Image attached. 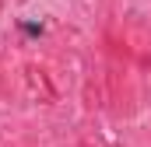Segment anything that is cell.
Listing matches in <instances>:
<instances>
[{
    "label": "cell",
    "instance_id": "obj_1",
    "mask_svg": "<svg viewBox=\"0 0 151 147\" xmlns=\"http://www.w3.org/2000/svg\"><path fill=\"white\" fill-rule=\"evenodd\" d=\"M21 32H25V35H42V25H32V21H21Z\"/></svg>",
    "mask_w": 151,
    "mask_h": 147
}]
</instances>
